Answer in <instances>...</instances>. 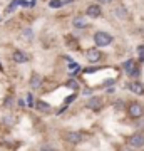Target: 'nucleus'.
I'll return each mask as SVG.
<instances>
[{"mask_svg":"<svg viewBox=\"0 0 144 151\" xmlns=\"http://www.w3.org/2000/svg\"><path fill=\"white\" fill-rule=\"evenodd\" d=\"M94 42H96L99 47H104V45H109V44L112 42V37L109 35V34H106V32H96V35H94Z\"/></svg>","mask_w":144,"mask_h":151,"instance_id":"nucleus-1","label":"nucleus"},{"mask_svg":"<svg viewBox=\"0 0 144 151\" xmlns=\"http://www.w3.org/2000/svg\"><path fill=\"white\" fill-rule=\"evenodd\" d=\"M85 57H87V60L89 62H92V64H96V62H99V59H101V52L97 50V49H89L87 52H85Z\"/></svg>","mask_w":144,"mask_h":151,"instance_id":"nucleus-2","label":"nucleus"},{"mask_svg":"<svg viewBox=\"0 0 144 151\" xmlns=\"http://www.w3.org/2000/svg\"><path fill=\"white\" fill-rule=\"evenodd\" d=\"M129 145L133 146V148H143V146H144V136H143V134H134V136H131Z\"/></svg>","mask_w":144,"mask_h":151,"instance_id":"nucleus-3","label":"nucleus"},{"mask_svg":"<svg viewBox=\"0 0 144 151\" xmlns=\"http://www.w3.org/2000/svg\"><path fill=\"white\" fill-rule=\"evenodd\" d=\"M143 113H144L143 108H141L138 103H133L131 106H129V114H131L133 118H141V116H143Z\"/></svg>","mask_w":144,"mask_h":151,"instance_id":"nucleus-4","label":"nucleus"},{"mask_svg":"<svg viewBox=\"0 0 144 151\" xmlns=\"http://www.w3.org/2000/svg\"><path fill=\"white\" fill-rule=\"evenodd\" d=\"M65 139L72 143V145H79L80 141H82V134L80 133H69V134L65 136Z\"/></svg>","mask_w":144,"mask_h":151,"instance_id":"nucleus-5","label":"nucleus"},{"mask_svg":"<svg viewBox=\"0 0 144 151\" xmlns=\"http://www.w3.org/2000/svg\"><path fill=\"white\" fill-rule=\"evenodd\" d=\"M14 60H15V62H19V64H24V62H27V60H29V57H27L22 50H15V52H14Z\"/></svg>","mask_w":144,"mask_h":151,"instance_id":"nucleus-6","label":"nucleus"},{"mask_svg":"<svg viewBox=\"0 0 144 151\" xmlns=\"http://www.w3.org/2000/svg\"><path fill=\"white\" fill-rule=\"evenodd\" d=\"M87 15L89 17H99L101 15V7L99 5H89L87 7Z\"/></svg>","mask_w":144,"mask_h":151,"instance_id":"nucleus-7","label":"nucleus"},{"mask_svg":"<svg viewBox=\"0 0 144 151\" xmlns=\"http://www.w3.org/2000/svg\"><path fill=\"white\" fill-rule=\"evenodd\" d=\"M101 99H99V97H92V99H89V101H87V104H85V106H87V108L89 109H99L101 108Z\"/></svg>","mask_w":144,"mask_h":151,"instance_id":"nucleus-8","label":"nucleus"},{"mask_svg":"<svg viewBox=\"0 0 144 151\" xmlns=\"http://www.w3.org/2000/svg\"><path fill=\"white\" fill-rule=\"evenodd\" d=\"M72 24H74V27H79V29L87 27V20H85V19H82V17H77V19H74V20H72Z\"/></svg>","mask_w":144,"mask_h":151,"instance_id":"nucleus-9","label":"nucleus"},{"mask_svg":"<svg viewBox=\"0 0 144 151\" xmlns=\"http://www.w3.org/2000/svg\"><path fill=\"white\" fill-rule=\"evenodd\" d=\"M123 67H124V70H126V72H128V74H131V72H133L134 69H136V64H134V60H126V62H124L123 64Z\"/></svg>","mask_w":144,"mask_h":151,"instance_id":"nucleus-10","label":"nucleus"},{"mask_svg":"<svg viewBox=\"0 0 144 151\" xmlns=\"http://www.w3.org/2000/svg\"><path fill=\"white\" fill-rule=\"evenodd\" d=\"M129 87H131V91H133L134 94H143V92H144L143 86H141L139 82H133V84H131Z\"/></svg>","mask_w":144,"mask_h":151,"instance_id":"nucleus-11","label":"nucleus"},{"mask_svg":"<svg viewBox=\"0 0 144 151\" xmlns=\"http://www.w3.org/2000/svg\"><path fill=\"white\" fill-rule=\"evenodd\" d=\"M40 86V76H32V79H30V87L32 89H37V87Z\"/></svg>","mask_w":144,"mask_h":151,"instance_id":"nucleus-12","label":"nucleus"},{"mask_svg":"<svg viewBox=\"0 0 144 151\" xmlns=\"http://www.w3.org/2000/svg\"><path fill=\"white\" fill-rule=\"evenodd\" d=\"M64 4H62V0H50L49 2V7L50 9H59V7H62Z\"/></svg>","mask_w":144,"mask_h":151,"instance_id":"nucleus-13","label":"nucleus"},{"mask_svg":"<svg viewBox=\"0 0 144 151\" xmlns=\"http://www.w3.org/2000/svg\"><path fill=\"white\" fill-rule=\"evenodd\" d=\"M17 5H20V0H14V2L10 4V7H9V12H14Z\"/></svg>","mask_w":144,"mask_h":151,"instance_id":"nucleus-14","label":"nucleus"},{"mask_svg":"<svg viewBox=\"0 0 144 151\" xmlns=\"http://www.w3.org/2000/svg\"><path fill=\"white\" fill-rule=\"evenodd\" d=\"M37 108L40 109V111H47V109L50 108V106H49L47 103H39V104H37Z\"/></svg>","mask_w":144,"mask_h":151,"instance_id":"nucleus-15","label":"nucleus"},{"mask_svg":"<svg viewBox=\"0 0 144 151\" xmlns=\"http://www.w3.org/2000/svg\"><path fill=\"white\" fill-rule=\"evenodd\" d=\"M67 87H69V89H74V91H75V89L79 87V84H77L75 81H69V82H67Z\"/></svg>","mask_w":144,"mask_h":151,"instance_id":"nucleus-16","label":"nucleus"},{"mask_svg":"<svg viewBox=\"0 0 144 151\" xmlns=\"http://www.w3.org/2000/svg\"><path fill=\"white\" fill-rule=\"evenodd\" d=\"M27 106H30V108L34 106V96H32V94H29V96H27Z\"/></svg>","mask_w":144,"mask_h":151,"instance_id":"nucleus-17","label":"nucleus"},{"mask_svg":"<svg viewBox=\"0 0 144 151\" xmlns=\"http://www.w3.org/2000/svg\"><path fill=\"white\" fill-rule=\"evenodd\" d=\"M24 34H25V37H27V39H32V37H34V34H32V30H30V29H27Z\"/></svg>","mask_w":144,"mask_h":151,"instance_id":"nucleus-18","label":"nucleus"},{"mask_svg":"<svg viewBox=\"0 0 144 151\" xmlns=\"http://www.w3.org/2000/svg\"><path fill=\"white\" fill-rule=\"evenodd\" d=\"M138 52H139V55H141V59H144V45H141V47L138 49Z\"/></svg>","mask_w":144,"mask_h":151,"instance_id":"nucleus-19","label":"nucleus"},{"mask_svg":"<svg viewBox=\"0 0 144 151\" xmlns=\"http://www.w3.org/2000/svg\"><path fill=\"white\" fill-rule=\"evenodd\" d=\"M69 67H70V69H79V65L75 64V62H72V64H69Z\"/></svg>","mask_w":144,"mask_h":151,"instance_id":"nucleus-20","label":"nucleus"},{"mask_svg":"<svg viewBox=\"0 0 144 151\" xmlns=\"http://www.w3.org/2000/svg\"><path fill=\"white\" fill-rule=\"evenodd\" d=\"M74 97H75V96H70V97H67V99H65V103H67V104H69V103H72V101H74Z\"/></svg>","mask_w":144,"mask_h":151,"instance_id":"nucleus-21","label":"nucleus"},{"mask_svg":"<svg viewBox=\"0 0 144 151\" xmlns=\"http://www.w3.org/2000/svg\"><path fill=\"white\" fill-rule=\"evenodd\" d=\"M0 70H2V65H0Z\"/></svg>","mask_w":144,"mask_h":151,"instance_id":"nucleus-22","label":"nucleus"}]
</instances>
